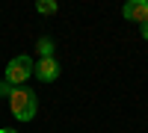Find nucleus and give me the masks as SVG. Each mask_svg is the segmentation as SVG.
Instances as JSON below:
<instances>
[{
	"mask_svg": "<svg viewBox=\"0 0 148 133\" xmlns=\"http://www.w3.org/2000/svg\"><path fill=\"white\" fill-rule=\"evenodd\" d=\"M121 15L127 21H136V24H145L148 21V0H130V3L121 6Z\"/></svg>",
	"mask_w": 148,
	"mask_h": 133,
	"instance_id": "nucleus-4",
	"label": "nucleus"
},
{
	"mask_svg": "<svg viewBox=\"0 0 148 133\" xmlns=\"http://www.w3.org/2000/svg\"><path fill=\"white\" fill-rule=\"evenodd\" d=\"M59 74H62V65H59L53 56L51 59H39V62L33 65V77H39L42 83H53V80H59Z\"/></svg>",
	"mask_w": 148,
	"mask_h": 133,
	"instance_id": "nucleus-3",
	"label": "nucleus"
},
{
	"mask_svg": "<svg viewBox=\"0 0 148 133\" xmlns=\"http://www.w3.org/2000/svg\"><path fill=\"white\" fill-rule=\"evenodd\" d=\"M36 50H39V59H51L53 50H56V47H53V39H51V35H42V39L36 42Z\"/></svg>",
	"mask_w": 148,
	"mask_h": 133,
	"instance_id": "nucleus-5",
	"label": "nucleus"
},
{
	"mask_svg": "<svg viewBox=\"0 0 148 133\" xmlns=\"http://www.w3.org/2000/svg\"><path fill=\"white\" fill-rule=\"evenodd\" d=\"M12 92H15V86H12V83H6V80H0V98H9Z\"/></svg>",
	"mask_w": 148,
	"mask_h": 133,
	"instance_id": "nucleus-7",
	"label": "nucleus"
},
{
	"mask_svg": "<svg viewBox=\"0 0 148 133\" xmlns=\"http://www.w3.org/2000/svg\"><path fill=\"white\" fill-rule=\"evenodd\" d=\"M0 133H18V130H12V127H0Z\"/></svg>",
	"mask_w": 148,
	"mask_h": 133,
	"instance_id": "nucleus-9",
	"label": "nucleus"
},
{
	"mask_svg": "<svg viewBox=\"0 0 148 133\" xmlns=\"http://www.w3.org/2000/svg\"><path fill=\"white\" fill-rule=\"evenodd\" d=\"M33 65H36V62H33L27 53L12 56V59H9V65H6L3 80H6V83H12V86H24V83L33 77Z\"/></svg>",
	"mask_w": 148,
	"mask_h": 133,
	"instance_id": "nucleus-2",
	"label": "nucleus"
},
{
	"mask_svg": "<svg viewBox=\"0 0 148 133\" xmlns=\"http://www.w3.org/2000/svg\"><path fill=\"white\" fill-rule=\"evenodd\" d=\"M139 33H142V39L148 42V21H145V24H139Z\"/></svg>",
	"mask_w": 148,
	"mask_h": 133,
	"instance_id": "nucleus-8",
	"label": "nucleus"
},
{
	"mask_svg": "<svg viewBox=\"0 0 148 133\" xmlns=\"http://www.w3.org/2000/svg\"><path fill=\"white\" fill-rule=\"evenodd\" d=\"M56 9H59L56 0H39V3H36V12H39V15H53Z\"/></svg>",
	"mask_w": 148,
	"mask_h": 133,
	"instance_id": "nucleus-6",
	"label": "nucleus"
},
{
	"mask_svg": "<svg viewBox=\"0 0 148 133\" xmlns=\"http://www.w3.org/2000/svg\"><path fill=\"white\" fill-rule=\"evenodd\" d=\"M9 110L18 121H33L36 113H39V98L36 92L27 86H15V92L9 95Z\"/></svg>",
	"mask_w": 148,
	"mask_h": 133,
	"instance_id": "nucleus-1",
	"label": "nucleus"
}]
</instances>
